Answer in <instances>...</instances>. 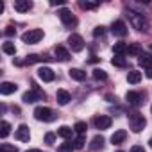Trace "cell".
Here are the masks:
<instances>
[{
  "label": "cell",
  "mask_w": 152,
  "mask_h": 152,
  "mask_svg": "<svg viewBox=\"0 0 152 152\" xmlns=\"http://www.w3.org/2000/svg\"><path fill=\"white\" fill-rule=\"evenodd\" d=\"M127 16H129V20H131V25L136 29V31H140V32H147L148 31V22H147V18L143 16V15H140V13H134V11H127Z\"/></svg>",
  "instance_id": "obj_1"
},
{
  "label": "cell",
  "mask_w": 152,
  "mask_h": 152,
  "mask_svg": "<svg viewBox=\"0 0 152 152\" xmlns=\"http://www.w3.org/2000/svg\"><path fill=\"white\" fill-rule=\"evenodd\" d=\"M34 118L39 120V122H54L57 118V115L50 109V107H45V106H39L34 109Z\"/></svg>",
  "instance_id": "obj_2"
},
{
  "label": "cell",
  "mask_w": 152,
  "mask_h": 152,
  "mask_svg": "<svg viewBox=\"0 0 152 152\" xmlns=\"http://www.w3.org/2000/svg\"><path fill=\"white\" fill-rule=\"evenodd\" d=\"M41 39H43V31L41 29H31V31L22 34V41L27 43V45H34V43H38Z\"/></svg>",
  "instance_id": "obj_3"
},
{
  "label": "cell",
  "mask_w": 152,
  "mask_h": 152,
  "mask_svg": "<svg viewBox=\"0 0 152 152\" xmlns=\"http://www.w3.org/2000/svg\"><path fill=\"white\" fill-rule=\"evenodd\" d=\"M129 125H131V129H132L134 132H140V131H143V127L147 125V122H145L143 115L134 113V115H131V116H129Z\"/></svg>",
  "instance_id": "obj_4"
},
{
  "label": "cell",
  "mask_w": 152,
  "mask_h": 152,
  "mask_svg": "<svg viewBox=\"0 0 152 152\" xmlns=\"http://www.w3.org/2000/svg\"><path fill=\"white\" fill-rule=\"evenodd\" d=\"M43 99H45V93H43V91H39L38 88H34V90H31V91H25V93H23V97H22V100H23L25 104H32V102L43 100Z\"/></svg>",
  "instance_id": "obj_5"
},
{
  "label": "cell",
  "mask_w": 152,
  "mask_h": 152,
  "mask_svg": "<svg viewBox=\"0 0 152 152\" xmlns=\"http://www.w3.org/2000/svg\"><path fill=\"white\" fill-rule=\"evenodd\" d=\"M68 45H70V48H72L73 52H81V50L84 48V39H83V36H79V34H70Z\"/></svg>",
  "instance_id": "obj_6"
},
{
  "label": "cell",
  "mask_w": 152,
  "mask_h": 152,
  "mask_svg": "<svg viewBox=\"0 0 152 152\" xmlns=\"http://www.w3.org/2000/svg\"><path fill=\"white\" fill-rule=\"evenodd\" d=\"M59 18H61V22H63L66 27H75V25H77V18L72 15L70 9H61V11H59Z\"/></svg>",
  "instance_id": "obj_7"
},
{
  "label": "cell",
  "mask_w": 152,
  "mask_h": 152,
  "mask_svg": "<svg viewBox=\"0 0 152 152\" xmlns=\"http://www.w3.org/2000/svg\"><path fill=\"white\" fill-rule=\"evenodd\" d=\"M38 77H39L43 83H52V81L56 79V73H54L52 68H48V66H41V68L38 70Z\"/></svg>",
  "instance_id": "obj_8"
},
{
  "label": "cell",
  "mask_w": 152,
  "mask_h": 152,
  "mask_svg": "<svg viewBox=\"0 0 152 152\" xmlns=\"http://www.w3.org/2000/svg\"><path fill=\"white\" fill-rule=\"evenodd\" d=\"M95 127L97 129H100V131H104V129H109L111 127V124H113V120L107 116V115H100V116H95Z\"/></svg>",
  "instance_id": "obj_9"
},
{
  "label": "cell",
  "mask_w": 152,
  "mask_h": 152,
  "mask_svg": "<svg viewBox=\"0 0 152 152\" xmlns=\"http://www.w3.org/2000/svg\"><path fill=\"white\" fill-rule=\"evenodd\" d=\"M111 31H113V34H115V36H118V38H124V36H127V25H125L122 20H116V22L113 23Z\"/></svg>",
  "instance_id": "obj_10"
},
{
  "label": "cell",
  "mask_w": 152,
  "mask_h": 152,
  "mask_svg": "<svg viewBox=\"0 0 152 152\" xmlns=\"http://www.w3.org/2000/svg\"><path fill=\"white\" fill-rule=\"evenodd\" d=\"M15 138H16L18 141H29V140H31V132H29V127H27L25 124H22V125L16 129V132H15Z\"/></svg>",
  "instance_id": "obj_11"
},
{
  "label": "cell",
  "mask_w": 152,
  "mask_h": 152,
  "mask_svg": "<svg viewBox=\"0 0 152 152\" xmlns=\"http://www.w3.org/2000/svg\"><path fill=\"white\" fill-rule=\"evenodd\" d=\"M125 99H127V102H129L131 106H140V104L143 102V95L138 93V91H127Z\"/></svg>",
  "instance_id": "obj_12"
},
{
  "label": "cell",
  "mask_w": 152,
  "mask_h": 152,
  "mask_svg": "<svg viewBox=\"0 0 152 152\" xmlns=\"http://www.w3.org/2000/svg\"><path fill=\"white\" fill-rule=\"evenodd\" d=\"M56 100H57L59 106H66V104L72 100V95H70L66 90H57V93H56Z\"/></svg>",
  "instance_id": "obj_13"
},
{
  "label": "cell",
  "mask_w": 152,
  "mask_h": 152,
  "mask_svg": "<svg viewBox=\"0 0 152 152\" xmlns=\"http://www.w3.org/2000/svg\"><path fill=\"white\" fill-rule=\"evenodd\" d=\"M31 7H32V2H29V0H16L15 2V9L18 13H27Z\"/></svg>",
  "instance_id": "obj_14"
},
{
  "label": "cell",
  "mask_w": 152,
  "mask_h": 152,
  "mask_svg": "<svg viewBox=\"0 0 152 152\" xmlns=\"http://www.w3.org/2000/svg\"><path fill=\"white\" fill-rule=\"evenodd\" d=\"M68 73H70V77H72L73 81H79V83L86 79V72H84V70H81V68H72Z\"/></svg>",
  "instance_id": "obj_15"
},
{
  "label": "cell",
  "mask_w": 152,
  "mask_h": 152,
  "mask_svg": "<svg viewBox=\"0 0 152 152\" xmlns=\"http://www.w3.org/2000/svg\"><path fill=\"white\" fill-rule=\"evenodd\" d=\"M125 138H127V132H125L124 129H120V131H116V132L111 136V143H113V145H120V143L125 141Z\"/></svg>",
  "instance_id": "obj_16"
},
{
  "label": "cell",
  "mask_w": 152,
  "mask_h": 152,
  "mask_svg": "<svg viewBox=\"0 0 152 152\" xmlns=\"http://www.w3.org/2000/svg\"><path fill=\"white\" fill-rule=\"evenodd\" d=\"M16 90H18V86L13 84V83H2V84H0V93H2V95H11Z\"/></svg>",
  "instance_id": "obj_17"
},
{
  "label": "cell",
  "mask_w": 152,
  "mask_h": 152,
  "mask_svg": "<svg viewBox=\"0 0 152 152\" xmlns=\"http://www.w3.org/2000/svg\"><path fill=\"white\" fill-rule=\"evenodd\" d=\"M56 57H57L59 61H68V59H70V52H68L63 45H57V47H56Z\"/></svg>",
  "instance_id": "obj_18"
},
{
  "label": "cell",
  "mask_w": 152,
  "mask_h": 152,
  "mask_svg": "<svg viewBox=\"0 0 152 152\" xmlns=\"http://www.w3.org/2000/svg\"><path fill=\"white\" fill-rule=\"evenodd\" d=\"M138 63H140V66H143V68H150V64H152V56L147 54V52H141L140 57H138Z\"/></svg>",
  "instance_id": "obj_19"
},
{
  "label": "cell",
  "mask_w": 152,
  "mask_h": 152,
  "mask_svg": "<svg viewBox=\"0 0 152 152\" xmlns=\"http://www.w3.org/2000/svg\"><path fill=\"white\" fill-rule=\"evenodd\" d=\"M127 81H129L131 84H138V83L141 81V72H138V70H131V72L127 73Z\"/></svg>",
  "instance_id": "obj_20"
},
{
  "label": "cell",
  "mask_w": 152,
  "mask_h": 152,
  "mask_svg": "<svg viewBox=\"0 0 152 152\" xmlns=\"http://www.w3.org/2000/svg\"><path fill=\"white\" fill-rule=\"evenodd\" d=\"M72 134H73V129H70L68 125H61V127L57 129V136H61V138H64V140H70Z\"/></svg>",
  "instance_id": "obj_21"
},
{
  "label": "cell",
  "mask_w": 152,
  "mask_h": 152,
  "mask_svg": "<svg viewBox=\"0 0 152 152\" xmlns=\"http://www.w3.org/2000/svg\"><path fill=\"white\" fill-rule=\"evenodd\" d=\"M102 147H104V138L102 136H95L91 140V143H90V148L91 150H100Z\"/></svg>",
  "instance_id": "obj_22"
},
{
  "label": "cell",
  "mask_w": 152,
  "mask_h": 152,
  "mask_svg": "<svg viewBox=\"0 0 152 152\" xmlns=\"http://www.w3.org/2000/svg\"><path fill=\"white\" fill-rule=\"evenodd\" d=\"M2 50H4V54H7V56H15V54H16V47H15V43H11V41H6V43L2 45Z\"/></svg>",
  "instance_id": "obj_23"
},
{
  "label": "cell",
  "mask_w": 152,
  "mask_h": 152,
  "mask_svg": "<svg viewBox=\"0 0 152 152\" xmlns=\"http://www.w3.org/2000/svg\"><path fill=\"white\" fill-rule=\"evenodd\" d=\"M127 45L125 43H115V47H113V52H115V56H124V54H127Z\"/></svg>",
  "instance_id": "obj_24"
},
{
  "label": "cell",
  "mask_w": 152,
  "mask_h": 152,
  "mask_svg": "<svg viewBox=\"0 0 152 152\" xmlns=\"http://www.w3.org/2000/svg\"><path fill=\"white\" fill-rule=\"evenodd\" d=\"M127 54H129V56H138V57H140V54H141V45H140V43H131L129 48H127Z\"/></svg>",
  "instance_id": "obj_25"
},
{
  "label": "cell",
  "mask_w": 152,
  "mask_h": 152,
  "mask_svg": "<svg viewBox=\"0 0 152 152\" xmlns=\"http://www.w3.org/2000/svg\"><path fill=\"white\" fill-rule=\"evenodd\" d=\"M111 64H113V66H118V68H125V66H127V61H125L124 56H115V57L111 59Z\"/></svg>",
  "instance_id": "obj_26"
},
{
  "label": "cell",
  "mask_w": 152,
  "mask_h": 152,
  "mask_svg": "<svg viewBox=\"0 0 152 152\" xmlns=\"http://www.w3.org/2000/svg\"><path fill=\"white\" fill-rule=\"evenodd\" d=\"M73 131L77 132L79 136H83V134H84V132L88 131V125H86V122H77V124L73 125Z\"/></svg>",
  "instance_id": "obj_27"
},
{
  "label": "cell",
  "mask_w": 152,
  "mask_h": 152,
  "mask_svg": "<svg viewBox=\"0 0 152 152\" xmlns=\"http://www.w3.org/2000/svg\"><path fill=\"white\" fill-rule=\"evenodd\" d=\"M0 129H2V131H0V136H2V138H7L9 136V132H11V124L9 122H2V125H0Z\"/></svg>",
  "instance_id": "obj_28"
},
{
  "label": "cell",
  "mask_w": 152,
  "mask_h": 152,
  "mask_svg": "<svg viewBox=\"0 0 152 152\" xmlns=\"http://www.w3.org/2000/svg\"><path fill=\"white\" fill-rule=\"evenodd\" d=\"M93 77H95L97 81H106V79H107V73H106L104 70H100V68H95V70H93Z\"/></svg>",
  "instance_id": "obj_29"
},
{
  "label": "cell",
  "mask_w": 152,
  "mask_h": 152,
  "mask_svg": "<svg viewBox=\"0 0 152 152\" xmlns=\"http://www.w3.org/2000/svg\"><path fill=\"white\" fill-rule=\"evenodd\" d=\"M43 59H48V57H47V56H45V57H39V56H36V54H31V56H27L25 63H27V64H34V63H39V61H43Z\"/></svg>",
  "instance_id": "obj_30"
},
{
  "label": "cell",
  "mask_w": 152,
  "mask_h": 152,
  "mask_svg": "<svg viewBox=\"0 0 152 152\" xmlns=\"http://www.w3.org/2000/svg\"><path fill=\"white\" fill-rule=\"evenodd\" d=\"M75 147H73V143H70V141H66V143H61L59 147H57V152H72Z\"/></svg>",
  "instance_id": "obj_31"
},
{
  "label": "cell",
  "mask_w": 152,
  "mask_h": 152,
  "mask_svg": "<svg viewBox=\"0 0 152 152\" xmlns=\"http://www.w3.org/2000/svg\"><path fill=\"white\" fill-rule=\"evenodd\" d=\"M79 6H81L83 9H86V11H91V9H97V7H99L97 2H84V0H83V2H79Z\"/></svg>",
  "instance_id": "obj_32"
},
{
  "label": "cell",
  "mask_w": 152,
  "mask_h": 152,
  "mask_svg": "<svg viewBox=\"0 0 152 152\" xmlns=\"http://www.w3.org/2000/svg\"><path fill=\"white\" fill-rule=\"evenodd\" d=\"M72 143H73V147L77 148V150H81V148H84V143H86V140H84V136H79V138H75Z\"/></svg>",
  "instance_id": "obj_33"
},
{
  "label": "cell",
  "mask_w": 152,
  "mask_h": 152,
  "mask_svg": "<svg viewBox=\"0 0 152 152\" xmlns=\"http://www.w3.org/2000/svg\"><path fill=\"white\" fill-rule=\"evenodd\" d=\"M0 152H18V148L15 145H9V143H4L0 147Z\"/></svg>",
  "instance_id": "obj_34"
},
{
  "label": "cell",
  "mask_w": 152,
  "mask_h": 152,
  "mask_svg": "<svg viewBox=\"0 0 152 152\" xmlns=\"http://www.w3.org/2000/svg\"><path fill=\"white\" fill-rule=\"evenodd\" d=\"M54 140H56V134H54V132H47V134H45V141H47L48 145H52Z\"/></svg>",
  "instance_id": "obj_35"
},
{
  "label": "cell",
  "mask_w": 152,
  "mask_h": 152,
  "mask_svg": "<svg viewBox=\"0 0 152 152\" xmlns=\"http://www.w3.org/2000/svg\"><path fill=\"white\" fill-rule=\"evenodd\" d=\"M104 34H106V29H104V27H97V29L93 31V36H95V38H99V36H104Z\"/></svg>",
  "instance_id": "obj_36"
},
{
  "label": "cell",
  "mask_w": 152,
  "mask_h": 152,
  "mask_svg": "<svg viewBox=\"0 0 152 152\" xmlns=\"http://www.w3.org/2000/svg\"><path fill=\"white\" fill-rule=\"evenodd\" d=\"M15 32H16V31H15L13 27H6V31H4L6 36H15Z\"/></svg>",
  "instance_id": "obj_37"
},
{
  "label": "cell",
  "mask_w": 152,
  "mask_h": 152,
  "mask_svg": "<svg viewBox=\"0 0 152 152\" xmlns=\"http://www.w3.org/2000/svg\"><path fill=\"white\" fill-rule=\"evenodd\" d=\"M131 152H145V148H143V147H140V145H134V147L131 148Z\"/></svg>",
  "instance_id": "obj_38"
},
{
  "label": "cell",
  "mask_w": 152,
  "mask_h": 152,
  "mask_svg": "<svg viewBox=\"0 0 152 152\" xmlns=\"http://www.w3.org/2000/svg\"><path fill=\"white\" fill-rule=\"evenodd\" d=\"M64 2H63V0H57V2H52V6H63Z\"/></svg>",
  "instance_id": "obj_39"
},
{
  "label": "cell",
  "mask_w": 152,
  "mask_h": 152,
  "mask_svg": "<svg viewBox=\"0 0 152 152\" xmlns=\"http://www.w3.org/2000/svg\"><path fill=\"white\" fill-rule=\"evenodd\" d=\"M147 77H148V79H152V68H148V70H147Z\"/></svg>",
  "instance_id": "obj_40"
},
{
  "label": "cell",
  "mask_w": 152,
  "mask_h": 152,
  "mask_svg": "<svg viewBox=\"0 0 152 152\" xmlns=\"http://www.w3.org/2000/svg\"><path fill=\"white\" fill-rule=\"evenodd\" d=\"M25 152H41L39 148H31V150H25Z\"/></svg>",
  "instance_id": "obj_41"
},
{
  "label": "cell",
  "mask_w": 152,
  "mask_h": 152,
  "mask_svg": "<svg viewBox=\"0 0 152 152\" xmlns=\"http://www.w3.org/2000/svg\"><path fill=\"white\" fill-rule=\"evenodd\" d=\"M148 145H150V147H152V138H150V140H148Z\"/></svg>",
  "instance_id": "obj_42"
},
{
  "label": "cell",
  "mask_w": 152,
  "mask_h": 152,
  "mask_svg": "<svg viewBox=\"0 0 152 152\" xmlns=\"http://www.w3.org/2000/svg\"><path fill=\"white\" fill-rule=\"evenodd\" d=\"M150 113H152V106H150Z\"/></svg>",
  "instance_id": "obj_43"
},
{
  "label": "cell",
  "mask_w": 152,
  "mask_h": 152,
  "mask_svg": "<svg viewBox=\"0 0 152 152\" xmlns=\"http://www.w3.org/2000/svg\"><path fill=\"white\" fill-rule=\"evenodd\" d=\"M118 152H124V150H118Z\"/></svg>",
  "instance_id": "obj_44"
}]
</instances>
